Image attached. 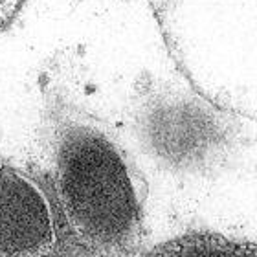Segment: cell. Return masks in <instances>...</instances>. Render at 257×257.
<instances>
[{
  "label": "cell",
  "instance_id": "1",
  "mask_svg": "<svg viewBox=\"0 0 257 257\" xmlns=\"http://www.w3.org/2000/svg\"><path fill=\"white\" fill-rule=\"evenodd\" d=\"M54 188L74 239L96 257H134L144 241L145 186L121 145L90 121L54 142Z\"/></svg>",
  "mask_w": 257,
  "mask_h": 257
},
{
  "label": "cell",
  "instance_id": "2",
  "mask_svg": "<svg viewBox=\"0 0 257 257\" xmlns=\"http://www.w3.org/2000/svg\"><path fill=\"white\" fill-rule=\"evenodd\" d=\"M162 37L198 96L257 121V0H151Z\"/></svg>",
  "mask_w": 257,
  "mask_h": 257
},
{
  "label": "cell",
  "instance_id": "3",
  "mask_svg": "<svg viewBox=\"0 0 257 257\" xmlns=\"http://www.w3.org/2000/svg\"><path fill=\"white\" fill-rule=\"evenodd\" d=\"M57 226L44 189L19 167L0 162V257H50Z\"/></svg>",
  "mask_w": 257,
  "mask_h": 257
},
{
  "label": "cell",
  "instance_id": "4",
  "mask_svg": "<svg viewBox=\"0 0 257 257\" xmlns=\"http://www.w3.org/2000/svg\"><path fill=\"white\" fill-rule=\"evenodd\" d=\"M144 257H257V242L195 231L162 242Z\"/></svg>",
  "mask_w": 257,
  "mask_h": 257
},
{
  "label": "cell",
  "instance_id": "5",
  "mask_svg": "<svg viewBox=\"0 0 257 257\" xmlns=\"http://www.w3.org/2000/svg\"><path fill=\"white\" fill-rule=\"evenodd\" d=\"M26 0H0V32L15 21Z\"/></svg>",
  "mask_w": 257,
  "mask_h": 257
}]
</instances>
